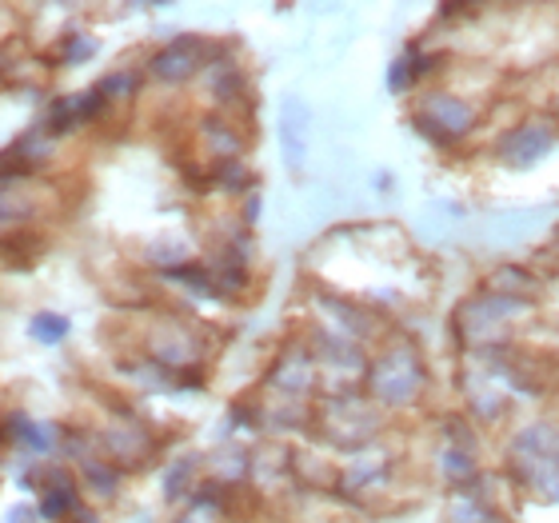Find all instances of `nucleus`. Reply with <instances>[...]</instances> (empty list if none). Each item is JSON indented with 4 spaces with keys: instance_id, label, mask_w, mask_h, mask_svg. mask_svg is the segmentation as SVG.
I'll return each instance as SVG.
<instances>
[{
    "instance_id": "1",
    "label": "nucleus",
    "mask_w": 559,
    "mask_h": 523,
    "mask_svg": "<svg viewBox=\"0 0 559 523\" xmlns=\"http://www.w3.org/2000/svg\"><path fill=\"white\" fill-rule=\"evenodd\" d=\"M431 372L424 352L412 344L408 336H392L384 348L368 360V372H364V392L376 407L384 412H408L416 407L424 395H428Z\"/></svg>"
},
{
    "instance_id": "2",
    "label": "nucleus",
    "mask_w": 559,
    "mask_h": 523,
    "mask_svg": "<svg viewBox=\"0 0 559 523\" xmlns=\"http://www.w3.org/2000/svg\"><path fill=\"white\" fill-rule=\"evenodd\" d=\"M532 312H536V304L515 300V296H503V292H491V288H479L455 308V320H452L455 344L464 348V356L467 352L496 348V344H512L515 328L524 324Z\"/></svg>"
},
{
    "instance_id": "3",
    "label": "nucleus",
    "mask_w": 559,
    "mask_h": 523,
    "mask_svg": "<svg viewBox=\"0 0 559 523\" xmlns=\"http://www.w3.org/2000/svg\"><path fill=\"white\" fill-rule=\"evenodd\" d=\"M388 412L376 407L368 400V392H356V388H332V392L312 407V428L324 436L332 448L340 452H364L380 443V431H384Z\"/></svg>"
},
{
    "instance_id": "4",
    "label": "nucleus",
    "mask_w": 559,
    "mask_h": 523,
    "mask_svg": "<svg viewBox=\"0 0 559 523\" xmlns=\"http://www.w3.org/2000/svg\"><path fill=\"white\" fill-rule=\"evenodd\" d=\"M559 464V419L556 416H532L520 419L500 448V479L515 496H527L536 488V479Z\"/></svg>"
},
{
    "instance_id": "5",
    "label": "nucleus",
    "mask_w": 559,
    "mask_h": 523,
    "mask_svg": "<svg viewBox=\"0 0 559 523\" xmlns=\"http://www.w3.org/2000/svg\"><path fill=\"white\" fill-rule=\"evenodd\" d=\"M455 388H460V412L479 431L503 428L508 416L515 412V395L508 392L500 372L488 360H479V356H464V368L455 376Z\"/></svg>"
},
{
    "instance_id": "6",
    "label": "nucleus",
    "mask_w": 559,
    "mask_h": 523,
    "mask_svg": "<svg viewBox=\"0 0 559 523\" xmlns=\"http://www.w3.org/2000/svg\"><path fill=\"white\" fill-rule=\"evenodd\" d=\"M476 124H479V112L464 96L443 93V88H431V93L419 96L416 132L424 140H431L436 148H455L460 140H467L476 132Z\"/></svg>"
},
{
    "instance_id": "7",
    "label": "nucleus",
    "mask_w": 559,
    "mask_h": 523,
    "mask_svg": "<svg viewBox=\"0 0 559 523\" xmlns=\"http://www.w3.org/2000/svg\"><path fill=\"white\" fill-rule=\"evenodd\" d=\"M556 144H559L556 120L527 117V120H520V124H512V129L496 140L491 156H496V164L512 168V173H527V168H536V164L548 161L551 152H556Z\"/></svg>"
},
{
    "instance_id": "8",
    "label": "nucleus",
    "mask_w": 559,
    "mask_h": 523,
    "mask_svg": "<svg viewBox=\"0 0 559 523\" xmlns=\"http://www.w3.org/2000/svg\"><path fill=\"white\" fill-rule=\"evenodd\" d=\"M148 356L152 364H160L164 372H188L204 364V340L185 324V320H164L160 328H152L148 336Z\"/></svg>"
},
{
    "instance_id": "9",
    "label": "nucleus",
    "mask_w": 559,
    "mask_h": 523,
    "mask_svg": "<svg viewBox=\"0 0 559 523\" xmlns=\"http://www.w3.org/2000/svg\"><path fill=\"white\" fill-rule=\"evenodd\" d=\"M320 380V364H316L308 344H288L269 368V388L284 400H308Z\"/></svg>"
},
{
    "instance_id": "10",
    "label": "nucleus",
    "mask_w": 559,
    "mask_h": 523,
    "mask_svg": "<svg viewBox=\"0 0 559 523\" xmlns=\"http://www.w3.org/2000/svg\"><path fill=\"white\" fill-rule=\"evenodd\" d=\"M100 448H105V460H112L120 472H129V467H144L156 455V436L136 419H120L100 431Z\"/></svg>"
},
{
    "instance_id": "11",
    "label": "nucleus",
    "mask_w": 559,
    "mask_h": 523,
    "mask_svg": "<svg viewBox=\"0 0 559 523\" xmlns=\"http://www.w3.org/2000/svg\"><path fill=\"white\" fill-rule=\"evenodd\" d=\"M204 60H209V52H204V40H200V36H180V40L164 45L160 52L148 60V76L156 84H168V88H176V84L192 81V76L204 69Z\"/></svg>"
},
{
    "instance_id": "12",
    "label": "nucleus",
    "mask_w": 559,
    "mask_h": 523,
    "mask_svg": "<svg viewBox=\"0 0 559 523\" xmlns=\"http://www.w3.org/2000/svg\"><path fill=\"white\" fill-rule=\"evenodd\" d=\"M308 136H312V112H308V100L296 93L284 96V105H280V152H284L288 173H300L304 161H308Z\"/></svg>"
},
{
    "instance_id": "13",
    "label": "nucleus",
    "mask_w": 559,
    "mask_h": 523,
    "mask_svg": "<svg viewBox=\"0 0 559 523\" xmlns=\"http://www.w3.org/2000/svg\"><path fill=\"white\" fill-rule=\"evenodd\" d=\"M431 472H436L443 491H460V488H472L488 467L479 464V452H467V448H455V443H436Z\"/></svg>"
},
{
    "instance_id": "14",
    "label": "nucleus",
    "mask_w": 559,
    "mask_h": 523,
    "mask_svg": "<svg viewBox=\"0 0 559 523\" xmlns=\"http://www.w3.org/2000/svg\"><path fill=\"white\" fill-rule=\"evenodd\" d=\"M200 476H204V460H200L197 452L168 460V464H164V472H160L164 500H168V503H188V500H192V491L200 488Z\"/></svg>"
},
{
    "instance_id": "15",
    "label": "nucleus",
    "mask_w": 559,
    "mask_h": 523,
    "mask_svg": "<svg viewBox=\"0 0 559 523\" xmlns=\"http://www.w3.org/2000/svg\"><path fill=\"white\" fill-rule=\"evenodd\" d=\"M76 479H81L84 491H96L100 500H117L120 484H124V472H120L112 460H96V455H84L76 464Z\"/></svg>"
},
{
    "instance_id": "16",
    "label": "nucleus",
    "mask_w": 559,
    "mask_h": 523,
    "mask_svg": "<svg viewBox=\"0 0 559 523\" xmlns=\"http://www.w3.org/2000/svg\"><path fill=\"white\" fill-rule=\"evenodd\" d=\"M484 288L491 292H503V296H515V300H527V304H536L539 300V292H544V280L532 272V268H515V264H503L496 268L488 276V284Z\"/></svg>"
},
{
    "instance_id": "17",
    "label": "nucleus",
    "mask_w": 559,
    "mask_h": 523,
    "mask_svg": "<svg viewBox=\"0 0 559 523\" xmlns=\"http://www.w3.org/2000/svg\"><path fill=\"white\" fill-rule=\"evenodd\" d=\"M200 136H204V144H209L221 161H236V156H240V148H245L240 132H236L233 124H224V117L204 120V124H200Z\"/></svg>"
},
{
    "instance_id": "18",
    "label": "nucleus",
    "mask_w": 559,
    "mask_h": 523,
    "mask_svg": "<svg viewBox=\"0 0 559 523\" xmlns=\"http://www.w3.org/2000/svg\"><path fill=\"white\" fill-rule=\"evenodd\" d=\"M21 443L28 448L33 455H48V452H57L60 443H64V436H60L57 424H48V419H28L21 431Z\"/></svg>"
},
{
    "instance_id": "19",
    "label": "nucleus",
    "mask_w": 559,
    "mask_h": 523,
    "mask_svg": "<svg viewBox=\"0 0 559 523\" xmlns=\"http://www.w3.org/2000/svg\"><path fill=\"white\" fill-rule=\"evenodd\" d=\"M428 69H431V60H424L419 52H404V57L392 64V72H388V88H392V93H408L412 84L424 81Z\"/></svg>"
},
{
    "instance_id": "20",
    "label": "nucleus",
    "mask_w": 559,
    "mask_h": 523,
    "mask_svg": "<svg viewBox=\"0 0 559 523\" xmlns=\"http://www.w3.org/2000/svg\"><path fill=\"white\" fill-rule=\"evenodd\" d=\"M69 320L57 312H36L33 320H28V332H33V340H40V344H60V340L69 336Z\"/></svg>"
},
{
    "instance_id": "21",
    "label": "nucleus",
    "mask_w": 559,
    "mask_h": 523,
    "mask_svg": "<svg viewBox=\"0 0 559 523\" xmlns=\"http://www.w3.org/2000/svg\"><path fill=\"white\" fill-rule=\"evenodd\" d=\"M248 168L240 161H216V185L228 188V192H245L252 180H248Z\"/></svg>"
},
{
    "instance_id": "22",
    "label": "nucleus",
    "mask_w": 559,
    "mask_h": 523,
    "mask_svg": "<svg viewBox=\"0 0 559 523\" xmlns=\"http://www.w3.org/2000/svg\"><path fill=\"white\" fill-rule=\"evenodd\" d=\"M527 500L548 503V508H559V464L551 467V472H544V476L536 479V488L527 491Z\"/></svg>"
},
{
    "instance_id": "23",
    "label": "nucleus",
    "mask_w": 559,
    "mask_h": 523,
    "mask_svg": "<svg viewBox=\"0 0 559 523\" xmlns=\"http://www.w3.org/2000/svg\"><path fill=\"white\" fill-rule=\"evenodd\" d=\"M136 72H112V76H105V81H100V96H132L136 93Z\"/></svg>"
},
{
    "instance_id": "24",
    "label": "nucleus",
    "mask_w": 559,
    "mask_h": 523,
    "mask_svg": "<svg viewBox=\"0 0 559 523\" xmlns=\"http://www.w3.org/2000/svg\"><path fill=\"white\" fill-rule=\"evenodd\" d=\"M245 88V76L236 69H228V72H216V81H212V93L221 96V100H233L236 93Z\"/></svg>"
},
{
    "instance_id": "25",
    "label": "nucleus",
    "mask_w": 559,
    "mask_h": 523,
    "mask_svg": "<svg viewBox=\"0 0 559 523\" xmlns=\"http://www.w3.org/2000/svg\"><path fill=\"white\" fill-rule=\"evenodd\" d=\"M0 523H33V508H28V503H16V508L4 512V520Z\"/></svg>"
},
{
    "instance_id": "26",
    "label": "nucleus",
    "mask_w": 559,
    "mask_h": 523,
    "mask_svg": "<svg viewBox=\"0 0 559 523\" xmlns=\"http://www.w3.org/2000/svg\"><path fill=\"white\" fill-rule=\"evenodd\" d=\"M209 520H212L209 512H197V508H188V512H180L173 523H209Z\"/></svg>"
},
{
    "instance_id": "27",
    "label": "nucleus",
    "mask_w": 559,
    "mask_h": 523,
    "mask_svg": "<svg viewBox=\"0 0 559 523\" xmlns=\"http://www.w3.org/2000/svg\"><path fill=\"white\" fill-rule=\"evenodd\" d=\"M69 523H105L96 512H88V508H76V512L69 515Z\"/></svg>"
},
{
    "instance_id": "28",
    "label": "nucleus",
    "mask_w": 559,
    "mask_h": 523,
    "mask_svg": "<svg viewBox=\"0 0 559 523\" xmlns=\"http://www.w3.org/2000/svg\"><path fill=\"white\" fill-rule=\"evenodd\" d=\"M551 248H556V252H559V224H556V228H551Z\"/></svg>"
},
{
    "instance_id": "29",
    "label": "nucleus",
    "mask_w": 559,
    "mask_h": 523,
    "mask_svg": "<svg viewBox=\"0 0 559 523\" xmlns=\"http://www.w3.org/2000/svg\"><path fill=\"white\" fill-rule=\"evenodd\" d=\"M488 523H512V520H508V515H503V512H500V515H491V520H488Z\"/></svg>"
},
{
    "instance_id": "30",
    "label": "nucleus",
    "mask_w": 559,
    "mask_h": 523,
    "mask_svg": "<svg viewBox=\"0 0 559 523\" xmlns=\"http://www.w3.org/2000/svg\"><path fill=\"white\" fill-rule=\"evenodd\" d=\"M556 117H559V96H556Z\"/></svg>"
}]
</instances>
